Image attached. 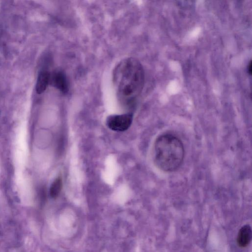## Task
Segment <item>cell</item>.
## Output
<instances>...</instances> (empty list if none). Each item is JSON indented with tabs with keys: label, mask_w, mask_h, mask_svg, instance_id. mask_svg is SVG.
<instances>
[{
	"label": "cell",
	"mask_w": 252,
	"mask_h": 252,
	"mask_svg": "<svg viewBox=\"0 0 252 252\" xmlns=\"http://www.w3.org/2000/svg\"><path fill=\"white\" fill-rule=\"evenodd\" d=\"M113 75L119 99L124 104H132L144 85L145 74L141 63L134 58L125 59L115 67Z\"/></svg>",
	"instance_id": "cell-1"
},
{
	"label": "cell",
	"mask_w": 252,
	"mask_h": 252,
	"mask_svg": "<svg viewBox=\"0 0 252 252\" xmlns=\"http://www.w3.org/2000/svg\"><path fill=\"white\" fill-rule=\"evenodd\" d=\"M185 158L182 141L177 136L164 133L156 139L154 146V161L156 166L165 172L178 170Z\"/></svg>",
	"instance_id": "cell-2"
},
{
	"label": "cell",
	"mask_w": 252,
	"mask_h": 252,
	"mask_svg": "<svg viewBox=\"0 0 252 252\" xmlns=\"http://www.w3.org/2000/svg\"><path fill=\"white\" fill-rule=\"evenodd\" d=\"M132 121L131 114L114 115L109 116L106 120L108 127L116 131H124L130 126Z\"/></svg>",
	"instance_id": "cell-3"
},
{
	"label": "cell",
	"mask_w": 252,
	"mask_h": 252,
	"mask_svg": "<svg viewBox=\"0 0 252 252\" xmlns=\"http://www.w3.org/2000/svg\"><path fill=\"white\" fill-rule=\"evenodd\" d=\"M50 83L62 93H65L68 91L67 79L62 71H55L50 74Z\"/></svg>",
	"instance_id": "cell-4"
},
{
	"label": "cell",
	"mask_w": 252,
	"mask_h": 252,
	"mask_svg": "<svg viewBox=\"0 0 252 252\" xmlns=\"http://www.w3.org/2000/svg\"><path fill=\"white\" fill-rule=\"evenodd\" d=\"M252 236L251 227L249 225L242 226L238 233L237 243L239 247L241 248L246 247L251 242Z\"/></svg>",
	"instance_id": "cell-5"
},
{
	"label": "cell",
	"mask_w": 252,
	"mask_h": 252,
	"mask_svg": "<svg viewBox=\"0 0 252 252\" xmlns=\"http://www.w3.org/2000/svg\"><path fill=\"white\" fill-rule=\"evenodd\" d=\"M50 73L46 71L43 70L39 72L35 85V90L37 94H41L46 90L50 84Z\"/></svg>",
	"instance_id": "cell-6"
},
{
	"label": "cell",
	"mask_w": 252,
	"mask_h": 252,
	"mask_svg": "<svg viewBox=\"0 0 252 252\" xmlns=\"http://www.w3.org/2000/svg\"><path fill=\"white\" fill-rule=\"evenodd\" d=\"M62 179L60 177H58L54 181L50 189V194L52 197L56 198L59 195L62 189Z\"/></svg>",
	"instance_id": "cell-7"
},
{
	"label": "cell",
	"mask_w": 252,
	"mask_h": 252,
	"mask_svg": "<svg viewBox=\"0 0 252 252\" xmlns=\"http://www.w3.org/2000/svg\"><path fill=\"white\" fill-rule=\"evenodd\" d=\"M247 71L248 73L251 75L252 74V62L251 61L249 63L248 66H247Z\"/></svg>",
	"instance_id": "cell-8"
}]
</instances>
